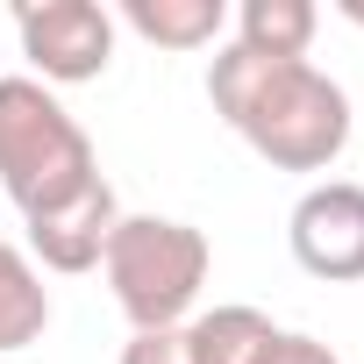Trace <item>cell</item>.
Returning <instances> with one entry per match:
<instances>
[{
  "mask_svg": "<svg viewBox=\"0 0 364 364\" xmlns=\"http://www.w3.org/2000/svg\"><path fill=\"white\" fill-rule=\"evenodd\" d=\"M215 114L272 164V171H328L350 150V93L314 58H257L243 43H222L208 65Z\"/></svg>",
  "mask_w": 364,
  "mask_h": 364,
  "instance_id": "cell-1",
  "label": "cell"
},
{
  "mask_svg": "<svg viewBox=\"0 0 364 364\" xmlns=\"http://www.w3.org/2000/svg\"><path fill=\"white\" fill-rule=\"evenodd\" d=\"M93 178H107V171H100V150L79 129V114L29 72L0 79V193L22 208V222L79 200Z\"/></svg>",
  "mask_w": 364,
  "mask_h": 364,
  "instance_id": "cell-2",
  "label": "cell"
},
{
  "mask_svg": "<svg viewBox=\"0 0 364 364\" xmlns=\"http://www.w3.org/2000/svg\"><path fill=\"white\" fill-rule=\"evenodd\" d=\"M100 272H107V293L129 314V328H186L193 300L215 272V243L171 215H122Z\"/></svg>",
  "mask_w": 364,
  "mask_h": 364,
  "instance_id": "cell-3",
  "label": "cell"
},
{
  "mask_svg": "<svg viewBox=\"0 0 364 364\" xmlns=\"http://www.w3.org/2000/svg\"><path fill=\"white\" fill-rule=\"evenodd\" d=\"M22 58L43 72V86H86L114 65V15L100 0H22L15 8Z\"/></svg>",
  "mask_w": 364,
  "mask_h": 364,
  "instance_id": "cell-4",
  "label": "cell"
},
{
  "mask_svg": "<svg viewBox=\"0 0 364 364\" xmlns=\"http://www.w3.org/2000/svg\"><path fill=\"white\" fill-rule=\"evenodd\" d=\"M286 243L307 279L357 286L364 279V186L357 178H314L286 215Z\"/></svg>",
  "mask_w": 364,
  "mask_h": 364,
  "instance_id": "cell-5",
  "label": "cell"
},
{
  "mask_svg": "<svg viewBox=\"0 0 364 364\" xmlns=\"http://www.w3.org/2000/svg\"><path fill=\"white\" fill-rule=\"evenodd\" d=\"M114 222H122V200H114L107 178H93L79 200H65V208H50V215H29V222H22V229H29V264H36V272H58V279L100 272Z\"/></svg>",
  "mask_w": 364,
  "mask_h": 364,
  "instance_id": "cell-6",
  "label": "cell"
},
{
  "mask_svg": "<svg viewBox=\"0 0 364 364\" xmlns=\"http://www.w3.org/2000/svg\"><path fill=\"white\" fill-rule=\"evenodd\" d=\"M114 29H136L157 50H208L229 29V0H122Z\"/></svg>",
  "mask_w": 364,
  "mask_h": 364,
  "instance_id": "cell-7",
  "label": "cell"
},
{
  "mask_svg": "<svg viewBox=\"0 0 364 364\" xmlns=\"http://www.w3.org/2000/svg\"><path fill=\"white\" fill-rule=\"evenodd\" d=\"M272 343H279V321H272L264 307H243V300L208 307V314L186 321V350H193V364H264Z\"/></svg>",
  "mask_w": 364,
  "mask_h": 364,
  "instance_id": "cell-8",
  "label": "cell"
},
{
  "mask_svg": "<svg viewBox=\"0 0 364 364\" xmlns=\"http://www.w3.org/2000/svg\"><path fill=\"white\" fill-rule=\"evenodd\" d=\"M43 328H50V286H43V272L29 264L22 243L0 236V357L43 343Z\"/></svg>",
  "mask_w": 364,
  "mask_h": 364,
  "instance_id": "cell-9",
  "label": "cell"
},
{
  "mask_svg": "<svg viewBox=\"0 0 364 364\" xmlns=\"http://www.w3.org/2000/svg\"><path fill=\"white\" fill-rule=\"evenodd\" d=\"M229 22H236V43L257 50V58H307V43L321 29V8L314 0H243Z\"/></svg>",
  "mask_w": 364,
  "mask_h": 364,
  "instance_id": "cell-10",
  "label": "cell"
},
{
  "mask_svg": "<svg viewBox=\"0 0 364 364\" xmlns=\"http://www.w3.org/2000/svg\"><path fill=\"white\" fill-rule=\"evenodd\" d=\"M122 364H193L186 328H136V336L122 343Z\"/></svg>",
  "mask_w": 364,
  "mask_h": 364,
  "instance_id": "cell-11",
  "label": "cell"
},
{
  "mask_svg": "<svg viewBox=\"0 0 364 364\" xmlns=\"http://www.w3.org/2000/svg\"><path fill=\"white\" fill-rule=\"evenodd\" d=\"M264 364H343L328 343H314V336H293V328H279V343H272V357Z\"/></svg>",
  "mask_w": 364,
  "mask_h": 364,
  "instance_id": "cell-12",
  "label": "cell"
},
{
  "mask_svg": "<svg viewBox=\"0 0 364 364\" xmlns=\"http://www.w3.org/2000/svg\"><path fill=\"white\" fill-rule=\"evenodd\" d=\"M336 15H350V22L364 29V0H336Z\"/></svg>",
  "mask_w": 364,
  "mask_h": 364,
  "instance_id": "cell-13",
  "label": "cell"
}]
</instances>
